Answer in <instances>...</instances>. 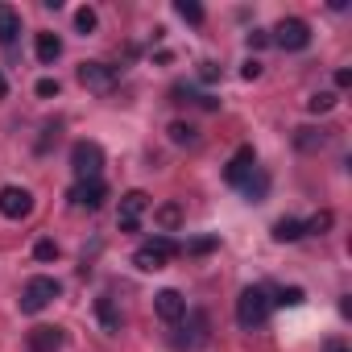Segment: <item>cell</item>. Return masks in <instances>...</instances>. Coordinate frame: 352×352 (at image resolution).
<instances>
[{"instance_id":"8992f818","label":"cell","mask_w":352,"mask_h":352,"mask_svg":"<svg viewBox=\"0 0 352 352\" xmlns=\"http://www.w3.org/2000/svg\"><path fill=\"white\" fill-rule=\"evenodd\" d=\"M145 212H149V195L145 191H124L120 195V216H116L120 232H137V224H141Z\"/></svg>"},{"instance_id":"f546056e","label":"cell","mask_w":352,"mask_h":352,"mask_svg":"<svg viewBox=\"0 0 352 352\" xmlns=\"http://www.w3.org/2000/svg\"><path fill=\"white\" fill-rule=\"evenodd\" d=\"M199 79H204V83H216V79H220V67H216V63H199Z\"/></svg>"},{"instance_id":"7a4b0ae2","label":"cell","mask_w":352,"mask_h":352,"mask_svg":"<svg viewBox=\"0 0 352 352\" xmlns=\"http://www.w3.org/2000/svg\"><path fill=\"white\" fill-rule=\"evenodd\" d=\"M179 253H183V249L174 245L170 236H153V241H145V245L133 253V265L145 270V274H153V270H166V261H170V257H179Z\"/></svg>"},{"instance_id":"d6986e66","label":"cell","mask_w":352,"mask_h":352,"mask_svg":"<svg viewBox=\"0 0 352 352\" xmlns=\"http://www.w3.org/2000/svg\"><path fill=\"white\" fill-rule=\"evenodd\" d=\"M166 133H170V141H174V145H199V129H195V124H187V120H174Z\"/></svg>"},{"instance_id":"7402d4cb","label":"cell","mask_w":352,"mask_h":352,"mask_svg":"<svg viewBox=\"0 0 352 352\" xmlns=\"http://www.w3.org/2000/svg\"><path fill=\"white\" fill-rule=\"evenodd\" d=\"M323 141H327L323 129H298V133H294V145H298V149H319Z\"/></svg>"},{"instance_id":"6da1fadb","label":"cell","mask_w":352,"mask_h":352,"mask_svg":"<svg viewBox=\"0 0 352 352\" xmlns=\"http://www.w3.org/2000/svg\"><path fill=\"white\" fill-rule=\"evenodd\" d=\"M270 294L261 290V286H245L241 290V298H236V323L245 327V331H253V327H261L265 319H270Z\"/></svg>"},{"instance_id":"cb8c5ba5","label":"cell","mask_w":352,"mask_h":352,"mask_svg":"<svg viewBox=\"0 0 352 352\" xmlns=\"http://www.w3.org/2000/svg\"><path fill=\"white\" fill-rule=\"evenodd\" d=\"M96 25H100L96 9H91V5H83V9L75 13V30H79V34H96Z\"/></svg>"},{"instance_id":"1f68e13d","label":"cell","mask_w":352,"mask_h":352,"mask_svg":"<svg viewBox=\"0 0 352 352\" xmlns=\"http://www.w3.org/2000/svg\"><path fill=\"white\" fill-rule=\"evenodd\" d=\"M241 75H245V79H257V75H261V63H257V58H249V63H245V71H241Z\"/></svg>"},{"instance_id":"277c9868","label":"cell","mask_w":352,"mask_h":352,"mask_svg":"<svg viewBox=\"0 0 352 352\" xmlns=\"http://www.w3.org/2000/svg\"><path fill=\"white\" fill-rule=\"evenodd\" d=\"M58 294H63V286H58L54 278L38 274V278H30L25 290H21V311H25V315H38V311H46Z\"/></svg>"},{"instance_id":"d4e9b609","label":"cell","mask_w":352,"mask_h":352,"mask_svg":"<svg viewBox=\"0 0 352 352\" xmlns=\"http://www.w3.org/2000/svg\"><path fill=\"white\" fill-rule=\"evenodd\" d=\"M307 294H302V286H282L278 290V298H270V302H278V307H298Z\"/></svg>"},{"instance_id":"e0dca14e","label":"cell","mask_w":352,"mask_h":352,"mask_svg":"<svg viewBox=\"0 0 352 352\" xmlns=\"http://www.w3.org/2000/svg\"><path fill=\"white\" fill-rule=\"evenodd\" d=\"M241 191H245V199H249V204H261V199H265V191H270V174H265V170H253L249 179L241 183Z\"/></svg>"},{"instance_id":"3957f363","label":"cell","mask_w":352,"mask_h":352,"mask_svg":"<svg viewBox=\"0 0 352 352\" xmlns=\"http://www.w3.org/2000/svg\"><path fill=\"white\" fill-rule=\"evenodd\" d=\"M71 170H75L79 183L100 179V170H104V149H100L96 141H75V145H71Z\"/></svg>"},{"instance_id":"2e32d148","label":"cell","mask_w":352,"mask_h":352,"mask_svg":"<svg viewBox=\"0 0 352 352\" xmlns=\"http://www.w3.org/2000/svg\"><path fill=\"white\" fill-rule=\"evenodd\" d=\"M153 224H157L162 232H179V228H183V208H179V204H162V208H153Z\"/></svg>"},{"instance_id":"44dd1931","label":"cell","mask_w":352,"mask_h":352,"mask_svg":"<svg viewBox=\"0 0 352 352\" xmlns=\"http://www.w3.org/2000/svg\"><path fill=\"white\" fill-rule=\"evenodd\" d=\"M298 236H302V224H298V220H290V216H286V220H278V224H274V241L290 245V241H298Z\"/></svg>"},{"instance_id":"4dcf8cb0","label":"cell","mask_w":352,"mask_h":352,"mask_svg":"<svg viewBox=\"0 0 352 352\" xmlns=\"http://www.w3.org/2000/svg\"><path fill=\"white\" fill-rule=\"evenodd\" d=\"M261 46H270V34L265 30H253L249 34V50H261Z\"/></svg>"},{"instance_id":"ac0fdd59","label":"cell","mask_w":352,"mask_h":352,"mask_svg":"<svg viewBox=\"0 0 352 352\" xmlns=\"http://www.w3.org/2000/svg\"><path fill=\"white\" fill-rule=\"evenodd\" d=\"M34 50H38V63H46V67H50V63L63 54V38H58V34H38Z\"/></svg>"},{"instance_id":"30bf717a","label":"cell","mask_w":352,"mask_h":352,"mask_svg":"<svg viewBox=\"0 0 352 352\" xmlns=\"http://www.w3.org/2000/svg\"><path fill=\"white\" fill-rule=\"evenodd\" d=\"M104 199H108V187H104V179L75 183V191H71V204H75V208H87V212H100V208H104Z\"/></svg>"},{"instance_id":"5bb4252c","label":"cell","mask_w":352,"mask_h":352,"mask_svg":"<svg viewBox=\"0 0 352 352\" xmlns=\"http://www.w3.org/2000/svg\"><path fill=\"white\" fill-rule=\"evenodd\" d=\"M183 319H187V331H191V336L183 340V348H204V344H208V315H204V311H187Z\"/></svg>"},{"instance_id":"9a60e30c","label":"cell","mask_w":352,"mask_h":352,"mask_svg":"<svg viewBox=\"0 0 352 352\" xmlns=\"http://www.w3.org/2000/svg\"><path fill=\"white\" fill-rule=\"evenodd\" d=\"M21 34V13L13 5H0V46H13Z\"/></svg>"},{"instance_id":"f1b7e54d","label":"cell","mask_w":352,"mask_h":352,"mask_svg":"<svg viewBox=\"0 0 352 352\" xmlns=\"http://www.w3.org/2000/svg\"><path fill=\"white\" fill-rule=\"evenodd\" d=\"M58 91H63V87H58V79H38V96H42V100H54Z\"/></svg>"},{"instance_id":"52a82bcc","label":"cell","mask_w":352,"mask_h":352,"mask_svg":"<svg viewBox=\"0 0 352 352\" xmlns=\"http://www.w3.org/2000/svg\"><path fill=\"white\" fill-rule=\"evenodd\" d=\"M34 212V195L25 187H0V216L5 220H25Z\"/></svg>"},{"instance_id":"7c38bea8","label":"cell","mask_w":352,"mask_h":352,"mask_svg":"<svg viewBox=\"0 0 352 352\" xmlns=\"http://www.w3.org/2000/svg\"><path fill=\"white\" fill-rule=\"evenodd\" d=\"M96 319H100V327L108 331V336H120V327H124V315H120V307L104 294V298H96Z\"/></svg>"},{"instance_id":"ba28073f","label":"cell","mask_w":352,"mask_h":352,"mask_svg":"<svg viewBox=\"0 0 352 352\" xmlns=\"http://www.w3.org/2000/svg\"><path fill=\"white\" fill-rule=\"evenodd\" d=\"M79 83L87 91H112L116 87V67H108V63H79Z\"/></svg>"},{"instance_id":"484cf974","label":"cell","mask_w":352,"mask_h":352,"mask_svg":"<svg viewBox=\"0 0 352 352\" xmlns=\"http://www.w3.org/2000/svg\"><path fill=\"white\" fill-rule=\"evenodd\" d=\"M307 108H311V112H331V108H336V96H331V91H315V96L307 100Z\"/></svg>"},{"instance_id":"9c48e42d","label":"cell","mask_w":352,"mask_h":352,"mask_svg":"<svg viewBox=\"0 0 352 352\" xmlns=\"http://www.w3.org/2000/svg\"><path fill=\"white\" fill-rule=\"evenodd\" d=\"M153 315H157L162 323H183L187 298H183L179 290H157V294H153Z\"/></svg>"},{"instance_id":"603a6c76","label":"cell","mask_w":352,"mask_h":352,"mask_svg":"<svg viewBox=\"0 0 352 352\" xmlns=\"http://www.w3.org/2000/svg\"><path fill=\"white\" fill-rule=\"evenodd\" d=\"M331 224H336V216H331V212H315V216L302 224V236H307V232H311V236H323Z\"/></svg>"},{"instance_id":"836d02e7","label":"cell","mask_w":352,"mask_h":352,"mask_svg":"<svg viewBox=\"0 0 352 352\" xmlns=\"http://www.w3.org/2000/svg\"><path fill=\"white\" fill-rule=\"evenodd\" d=\"M5 96H9V79H5V75H0V100H5Z\"/></svg>"},{"instance_id":"4316f807","label":"cell","mask_w":352,"mask_h":352,"mask_svg":"<svg viewBox=\"0 0 352 352\" xmlns=\"http://www.w3.org/2000/svg\"><path fill=\"white\" fill-rule=\"evenodd\" d=\"M34 257H38V261H58V245H54V241H38V245H34Z\"/></svg>"},{"instance_id":"5b68a950","label":"cell","mask_w":352,"mask_h":352,"mask_svg":"<svg viewBox=\"0 0 352 352\" xmlns=\"http://www.w3.org/2000/svg\"><path fill=\"white\" fill-rule=\"evenodd\" d=\"M270 42L282 46V50H307V46H311V25H307L302 17H282L278 30L270 34Z\"/></svg>"},{"instance_id":"d6a6232c","label":"cell","mask_w":352,"mask_h":352,"mask_svg":"<svg viewBox=\"0 0 352 352\" xmlns=\"http://www.w3.org/2000/svg\"><path fill=\"white\" fill-rule=\"evenodd\" d=\"M336 87H352V71H348V67L336 71Z\"/></svg>"},{"instance_id":"83f0119b","label":"cell","mask_w":352,"mask_h":352,"mask_svg":"<svg viewBox=\"0 0 352 352\" xmlns=\"http://www.w3.org/2000/svg\"><path fill=\"white\" fill-rule=\"evenodd\" d=\"M216 245H220L216 236H199V241H191V245H187V253H195V257H204V253H212Z\"/></svg>"},{"instance_id":"8fae6325","label":"cell","mask_w":352,"mask_h":352,"mask_svg":"<svg viewBox=\"0 0 352 352\" xmlns=\"http://www.w3.org/2000/svg\"><path fill=\"white\" fill-rule=\"evenodd\" d=\"M257 170V153H253V145H241L236 153H232V162H228V170H224V179L232 183V187H241L249 174Z\"/></svg>"},{"instance_id":"ffe728a7","label":"cell","mask_w":352,"mask_h":352,"mask_svg":"<svg viewBox=\"0 0 352 352\" xmlns=\"http://www.w3.org/2000/svg\"><path fill=\"white\" fill-rule=\"evenodd\" d=\"M174 13L187 25H204V5H195V0H174Z\"/></svg>"},{"instance_id":"e575fe53","label":"cell","mask_w":352,"mask_h":352,"mask_svg":"<svg viewBox=\"0 0 352 352\" xmlns=\"http://www.w3.org/2000/svg\"><path fill=\"white\" fill-rule=\"evenodd\" d=\"M327 352H348V348H344V344H331V348H327Z\"/></svg>"},{"instance_id":"4fadbf2b","label":"cell","mask_w":352,"mask_h":352,"mask_svg":"<svg viewBox=\"0 0 352 352\" xmlns=\"http://www.w3.org/2000/svg\"><path fill=\"white\" fill-rule=\"evenodd\" d=\"M58 348H63V327L42 323L30 331V352H58Z\"/></svg>"}]
</instances>
